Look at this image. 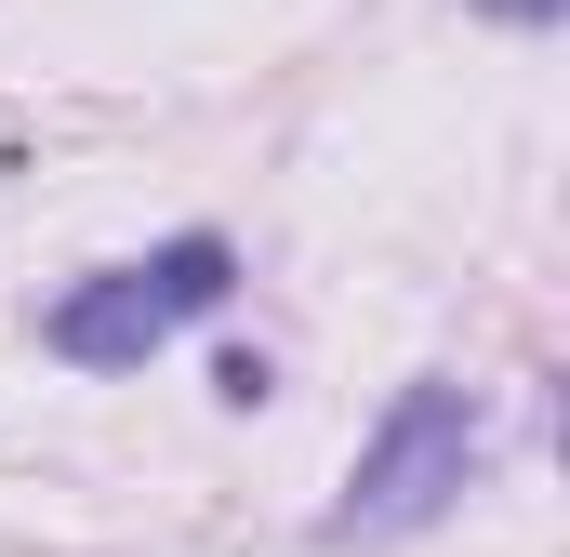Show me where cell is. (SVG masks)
I'll return each instance as SVG.
<instances>
[{
  "label": "cell",
  "mask_w": 570,
  "mask_h": 557,
  "mask_svg": "<svg viewBox=\"0 0 570 557\" xmlns=\"http://www.w3.org/2000/svg\"><path fill=\"white\" fill-rule=\"evenodd\" d=\"M478 399L464 385H399L385 424L358 438V465H345V505L318 518V545H399V531H425L438 505L478 478Z\"/></svg>",
  "instance_id": "6da1fadb"
},
{
  "label": "cell",
  "mask_w": 570,
  "mask_h": 557,
  "mask_svg": "<svg viewBox=\"0 0 570 557\" xmlns=\"http://www.w3.org/2000/svg\"><path fill=\"white\" fill-rule=\"evenodd\" d=\"M226 278H239V253H226L213 226H186V240H159V253H134V266L53 292L40 345H53V359H80V372H134V359H159V345L186 332V319H213V305H226Z\"/></svg>",
  "instance_id": "7a4b0ae2"
},
{
  "label": "cell",
  "mask_w": 570,
  "mask_h": 557,
  "mask_svg": "<svg viewBox=\"0 0 570 557\" xmlns=\"http://www.w3.org/2000/svg\"><path fill=\"white\" fill-rule=\"evenodd\" d=\"M491 13H518V27H544V13H558V0H491Z\"/></svg>",
  "instance_id": "3957f363"
}]
</instances>
